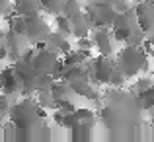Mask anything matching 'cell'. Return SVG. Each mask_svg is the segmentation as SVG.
Listing matches in <instances>:
<instances>
[{"label":"cell","mask_w":154,"mask_h":142,"mask_svg":"<svg viewBox=\"0 0 154 142\" xmlns=\"http://www.w3.org/2000/svg\"><path fill=\"white\" fill-rule=\"evenodd\" d=\"M8 117L18 128H35L47 117V113H45V107H41L37 99L33 101L31 97H26L20 103L12 105Z\"/></svg>","instance_id":"cell-1"},{"label":"cell","mask_w":154,"mask_h":142,"mask_svg":"<svg viewBox=\"0 0 154 142\" xmlns=\"http://www.w3.org/2000/svg\"><path fill=\"white\" fill-rule=\"evenodd\" d=\"M146 56L148 55L143 51V47L127 45L119 53L117 68H119L127 78H133V76H137L139 72H146L148 70V59Z\"/></svg>","instance_id":"cell-2"},{"label":"cell","mask_w":154,"mask_h":142,"mask_svg":"<svg viewBox=\"0 0 154 142\" xmlns=\"http://www.w3.org/2000/svg\"><path fill=\"white\" fill-rule=\"evenodd\" d=\"M117 68V62H113L107 55H100L90 62V80L96 84H109L111 76Z\"/></svg>","instance_id":"cell-3"},{"label":"cell","mask_w":154,"mask_h":142,"mask_svg":"<svg viewBox=\"0 0 154 142\" xmlns=\"http://www.w3.org/2000/svg\"><path fill=\"white\" fill-rule=\"evenodd\" d=\"M49 33H51V29H49L47 22L41 16H29V18H27L26 37L31 45H35V43H39V41H47V39H49Z\"/></svg>","instance_id":"cell-4"},{"label":"cell","mask_w":154,"mask_h":142,"mask_svg":"<svg viewBox=\"0 0 154 142\" xmlns=\"http://www.w3.org/2000/svg\"><path fill=\"white\" fill-rule=\"evenodd\" d=\"M57 62H59L57 51H53L49 47L37 51V55H35V59H33V66L39 74H53V68H55Z\"/></svg>","instance_id":"cell-5"},{"label":"cell","mask_w":154,"mask_h":142,"mask_svg":"<svg viewBox=\"0 0 154 142\" xmlns=\"http://www.w3.org/2000/svg\"><path fill=\"white\" fill-rule=\"evenodd\" d=\"M137 20H139V27H143L144 31L154 29V0H143L137 4Z\"/></svg>","instance_id":"cell-6"},{"label":"cell","mask_w":154,"mask_h":142,"mask_svg":"<svg viewBox=\"0 0 154 142\" xmlns=\"http://www.w3.org/2000/svg\"><path fill=\"white\" fill-rule=\"evenodd\" d=\"M0 90L8 95H14L22 92V84H20L18 76L14 72V66H8L4 70H0Z\"/></svg>","instance_id":"cell-7"},{"label":"cell","mask_w":154,"mask_h":142,"mask_svg":"<svg viewBox=\"0 0 154 142\" xmlns=\"http://www.w3.org/2000/svg\"><path fill=\"white\" fill-rule=\"evenodd\" d=\"M94 45L100 49V55H113V47H111V33H109L105 27H100V29H94Z\"/></svg>","instance_id":"cell-8"},{"label":"cell","mask_w":154,"mask_h":142,"mask_svg":"<svg viewBox=\"0 0 154 142\" xmlns=\"http://www.w3.org/2000/svg\"><path fill=\"white\" fill-rule=\"evenodd\" d=\"M92 127H94V121H78V123L70 128V140L72 142L92 140Z\"/></svg>","instance_id":"cell-9"},{"label":"cell","mask_w":154,"mask_h":142,"mask_svg":"<svg viewBox=\"0 0 154 142\" xmlns=\"http://www.w3.org/2000/svg\"><path fill=\"white\" fill-rule=\"evenodd\" d=\"M12 8H14L16 14L26 16V18H29V16H39L41 0H14Z\"/></svg>","instance_id":"cell-10"},{"label":"cell","mask_w":154,"mask_h":142,"mask_svg":"<svg viewBox=\"0 0 154 142\" xmlns=\"http://www.w3.org/2000/svg\"><path fill=\"white\" fill-rule=\"evenodd\" d=\"M4 43L8 45L10 51H26L27 45H31L29 41H27V37L23 33H18V31L10 29L6 33V37H4Z\"/></svg>","instance_id":"cell-11"},{"label":"cell","mask_w":154,"mask_h":142,"mask_svg":"<svg viewBox=\"0 0 154 142\" xmlns=\"http://www.w3.org/2000/svg\"><path fill=\"white\" fill-rule=\"evenodd\" d=\"M137 101H139V105L144 111H146V109H154V84L150 88H146L144 92L137 94Z\"/></svg>","instance_id":"cell-12"},{"label":"cell","mask_w":154,"mask_h":142,"mask_svg":"<svg viewBox=\"0 0 154 142\" xmlns=\"http://www.w3.org/2000/svg\"><path fill=\"white\" fill-rule=\"evenodd\" d=\"M37 101H39V105L45 107V109H57V97L53 95L51 90L37 92Z\"/></svg>","instance_id":"cell-13"},{"label":"cell","mask_w":154,"mask_h":142,"mask_svg":"<svg viewBox=\"0 0 154 142\" xmlns=\"http://www.w3.org/2000/svg\"><path fill=\"white\" fill-rule=\"evenodd\" d=\"M55 22H57V27H59V31H63L64 35H72V20L68 18V16H64L63 12L60 14L55 16Z\"/></svg>","instance_id":"cell-14"},{"label":"cell","mask_w":154,"mask_h":142,"mask_svg":"<svg viewBox=\"0 0 154 142\" xmlns=\"http://www.w3.org/2000/svg\"><path fill=\"white\" fill-rule=\"evenodd\" d=\"M55 76L53 74H37V80H35V92H43V90H51L53 82H55Z\"/></svg>","instance_id":"cell-15"},{"label":"cell","mask_w":154,"mask_h":142,"mask_svg":"<svg viewBox=\"0 0 154 142\" xmlns=\"http://www.w3.org/2000/svg\"><path fill=\"white\" fill-rule=\"evenodd\" d=\"M80 12V2L78 0H64L63 4V14L68 16V18H72V16H76Z\"/></svg>","instance_id":"cell-16"},{"label":"cell","mask_w":154,"mask_h":142,"mask_svg":"<svg viewBox=\"0 0 154 142\" xmlns=\"http://www.w3.org/2000/svg\"><path fill=\"white\" fill-rule=\"evenodd\" d=\"M33 134H35V140H51V131L43 121L33 128Z\"/></svg>","instance_id":"cell-17"},{"label":"cell","mask_w":154,"mask_h":142,"mask_svg":"<svg viewBox=\"0 0 154 142\" xmlns=\"http://www.w3.org/2000/svg\"><path fill=\"white\" fill-rule=\"evenodd\" d=\"M133 31H135V29H129V27H113V39L127 43V39L131 37Z\"/></svg>","instance_id":"cell-18"},{"label":"cell","mask_w":154,"mask_h":142,"mask_svg":"<svg viewBox=\"0 0 154 142\" xmlns=\"http://www.w3.org/2000/svg\"><path fill=\"white\" fill-rule=\"evenodd\" d=\"M152 86V80L150 78H139L135 82V88H133V92L135 94H140V92H144L146 88H150Z\"/></svg>","instance_id":"cell-19"},{"label":"cell","mask_w":154,"mask_h":142,"mask_svg":"<svg viewBox=\"0 0 154 142\" xmlns=\"http://www.w3.org/2000/svg\"><path fill=\"white\" fill-rule=\"evenodd\" d=\"M125 80H127V76H125L123 72L119 70V68H115V72H113V76H111V82H109V84H111V86H117V88H121V86H123V82H125Z\"/></svg>","instance_id":"cell-20"},{"label":"cell","mask_w":154,"mask_h":142,"mask_svg":"<svg viewBox=\"0 0 154 142\" xmlns=\"http://www.w3.org/2000/svg\"><path fill=\"white\" fill-rule=\"evenodd\" d=\"M76 123H78V117H76L74 111H72V113H64V121H63V127L64 128H68V131H70Z\"/></svg>","instance_id":"cell-21"},{"label":"cell","mask_w":154,"mask_h":142,"mask_svg":"<svg viewBox=\"0 0 154 142\" xmlns=\"http://www.w3.org/2000/svg\"><path fill=\"white\" fill-rule=\"evenodd\" d=\"M76 117H78V121H94V111H90V109L82 107V109H76Z\"/></svg>","instance_id":"cell-22"},{"label":"cell","mask_w":154,"mask_h":142,"mask_svg":"<svg viewBox=\"0 0 154 142\" xmlns=\"http://www.w3.org/2000/svg\"><path fill=\"white\" fill-rule=\"evenodd\" d=\"M10 109H12V105L8 103V94H0V113H2V115H8V113H10Z\"/></svg>","instance_id":"cell-23"},{"label":"cell","mask_w":154,"mask_h":142,"mask_svg":"<svg viewBox=\"0 0 154 142\" xmlns=\"http://www.w3.org/2000/svg\"><path fill=\"white\" fill-rule=\"evenodd\" d=\"M92 45H94V39H90V37H80L78 39V49H82V51H90Z\"/></svg>","instance_id":"cell-24"},{"label":"cell","mask_w":154,"mask_h":142,"mask_svg":"<svg viewBox=\"0 0 154 142\" xmlns=\"http://www.w3.org/2000/svg\"><path fill=\"white\" fill-rule=\"evenodd\" d=\"M20 59H22V51H10L8 53V60L10 62H18Z\"/></svg>","instance_id":"cell-25"},{"label":"cell","mask_w":154,"mask_h":142,"mask_svg":"<svg viewBox=\"0 0 154 142\" xmlns=\"http://www.w3.org/2000/svg\"><path fill=\"white\" fill-rule=\"evenodd\" d=\"M72 51V47H70V43L66 41V39H64L63 43H60V47H59V53L60 55H66V53H70Z\"/></svg>","instance_id":"cell-26"},{"label":"cell","mask_w":154,"mask_h":142,"mask_svg":"<svg viewBox=\"0 0 154 142\" xmlns=\"http://www.w3.org/2000/svg\"><path fill=\"white\" fill-rule=\"evenodd\" d=\"M8 53H10V49H8L6 43H0V60H4V59H8Z\"/></svg>","instance_id":"cell-27"},{"label":"cell","mask_w":154,"mask_h":142,"mask_svg":"<svg viewBox=\"0 0 154 142\" xmlns=\"http://www.w3.org/2000/svg\"><path fill=\"white\" fill-rule=\"evenodd\" d=\"M8 2L10 0H0V14H4V18L8 16Z\"/></svg>","instance_id":"cell-28"},{"label":"cell","mask_w":154,"mask_h":142,"mask_svg":"<svg viewBox=\"0 0 154 142\" xmlns=\"http://www.w3.org/2000/svg\"><path fill=\"white\" fill-rule=\"evenodd\" d=\"M4 37H6V33H4V31H0V43L4 41Z\"/></svg>","instance_id":"cell-29"},{"label":"cell","mask_w":154,"mask_h":142,"mask_svg":"<svg viewBox=\"0 0 154 142\" xmlns=\"http://www.w3.org/2000/svg\"><path fill=\"white\" fill-rule=\"evenodd\" d=\"M148 39H150V43H152V47H154V33H152V35H150Z\"/></svg>","instance_id":"cell-30"},{"label":"cell","mask_w":154,"mask_h":142,"mask_svg":"<svg viewBox=\"0 0 154 142\" xmlns=\"http://www.w3.org/2000/svg\"><path fill=\"white\" fill-rule=\"evenodd\" d=\"M152 140H154V119H152Z\"/></svg>","instance_id":"cell-31"}]
</instances>
